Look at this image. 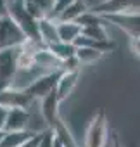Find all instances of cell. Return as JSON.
<instances>
[{
	"instance_id": "1",
	"label": "cell",
	"mask_w": 140,
	"mask_h": 147,
	"mask_svg": "<svg viewBox=\"0 0 140 147\" xmlns=\"http://www.w3.org/2000/svg\"><path fill=\"white\" fill-rule=\"evenodd\" d=\"M107 118L104 109L94 114L85 131V147H106L107 144Z\"/></svg>"
},
{
	"instance_id": "2",
	"label": "cell",
	"mask_w": 140,
	"mask_h": 147,
	"mask_svg": "<svg viewBox=\"0 0 140 147\" xmlns=\"http://www.w3.org/2000/svg\"><path fill=\"white\" fill-rule=\"evenodd\" d=\"M19 52H21V45L0 50V92L7 90L12 83V78L18 71Z\"/></svg>"
},
{
	"instance_id": "3",
	"label": "cell",
	"mask_w": 140,
	"mask_h": 147,
	"mask_svg": "<svg viewBox=\"0 0 140 147\" xmlns=\"http://www.w3.org/2000/svg\"><path fill=\"white\" fill-rule=\"evenodd\" d=\"M24 42H26V36L9 16L0 19V50L19 47Z\"/></svg>"
},
{
	"instance_id": "4",
	"label": "cell",
	"mask_w": 140,
	"mask_h": 147,
	"mask_svg": "<svg viewBox=\"0 0 140 147\" xmlns=\"http://www.w3.org/2000/svg\"><path fill=\"white\" fill-rule=\"evenodd\" d=\"M102 18L107 21V24L109 23L116 24L130 38L140 36V12H118V14H106Z\"/></svg>"
},
{
	"instance_id": "5",
	"label": "cell",
	"mask_w": 140,
	"mask_h": 147,
	"mask_svg": "<svg viewBox=\"0 0 140 147\" xmlns=\"http://www.w3.org/2000/svg\"><path fill=\"white\" fill-rule=\"evenodd\" d=\"M90 11L99 16L118 12H140V0H100Z\"/></svg>"
},
{
	"instance_id": "6",
	"label": "cell",
	"mask_w": 140,
	"mask_h": 147,
	"mask_svg": "<svg viewBox=\"0 0 140 147\" xmlns=\"http://www.w3.org/2000/svg\"><path fill=\"white\" fill-rule=\"evenodd\" d=\"M59 75L61 71H55V73H48V75H43L40 76L30 88L24 90V94L33 99V100H42L43 97H47L48 94H52L55 90V85H57V80H59Z\"/></svg>"
},
{
	"instance_id": "7",
	"label": "cell",
	"mask_w": 140,
	"mask_h": 147,
	"mask_svg": "<svg viewBox=\"0 0 140 147\" xmlns=\"http://www.w3.org/2000/svg\"><path fill=\"white\" fill-rule=\"evenodd\" d=\"M78 80H80V71H61L57 85H55V95L59 104L73 94V90L78 85Z\"/></svg>"
},
{
	"instance_id": "8",
	"label": "cell",
	"mask_w": 140,
	"mask_h": 147,
	"mask_svg": "<svg viewBox=\"0 0 140 147\" xmlns=\"http://www.w3.org/2000/svg\"><path fill=\"white\" fill-rule=\"evenodd\" d=\"M33 66H36L38 69H42L43 73H55L61 71V61L47 49V47H38L33 54Z\"/></svg>"
},
{
	"instance_id": "9",
	"label": "cell",
	"mask_w": 140,
	"mask_h": 147,
	"mask_svg": "<svg viewBox=\"0 0 140 147\" xmlns=\"http://www.w3.org/2000/svg\"><path fill=\"white\" fill-rule=\"evenodd\" d=\"M28 123H30V114L26 109L9 107L4 131H24V130H28Z\"/></svg>"
},
{
	"instance_id": "10",
	"label": "cell",
	"mask_w": 140,
	"mask_h": 147,
	"mask_svg": "<svg viewBox=\"0 0 140 147\" xmlns=\"http://www.w3.org/2000/svg\"><path fill=\"white\" fill-rule=\"evenodd\" d=\"M54 4H55V0H23L24 11L35 21L48 18L50 12H52V9H54Z\"/></svg>"
},
{
	"instance_id": "11",
	"label": "cell",
	"mask_w": 140,
	"mask_h": 147,
	"mask_svg": "<svg viewBox=\"0 0 140 147\" xmlns=\"http://www.w3.org/2000/svg\"><path fill=\"white\" fill-rule=\"evenodd\" d=\"M38 38H40V43L43 47H50L54 43L59 42V35H57V24L55 21L45 18V19H40L38 21Z\"/></svg>"
},
{
	"instance_id": "12",
	"label": "cell",
	"mask_w": 140,
	"mask_h": 147,
	"mask_svg": "<svg viewBox=\"0 0 140 147\" xmlns=\"http://www.w3.org/2000/svg\"><path fill=\"white\" fill-rule=\"evenodd\" d=\"M55 24H57L59 42H64V43H75V40L81 35V26L76 24V23L55 21Z\"/></svg>"
},
{
	"instance_id": "13",
	"label": "cell",
	"mask_w": 140,
	"mask_h": 147,
	"mask_svg": "<svg viewBox=\"0 0 140 147\" xmlns=\"http://www.w3.org/2000/svg\"><path fill=\"white\" fill-rule=\"evenodd\" d=\"M90 7L87 5V2L85 0H73L71 4H69L64 11H62V14L57 18V21H67V23H76V19L81 16V14H85L87 11H88Z\"/></svg>"
},
{
	"instance_id": "14",
	"label": "cell",
	"mask_w": 140,
	"mask_h": 147,
	"mask_svg": "<svg viewBox=\"0 0 140 147\" xmlns=\"http://www.w3.org/2000/svg\"><path fill=\"white\" fill-rule=\"evenodd\" d=\"M33 135H36V133H31L28 130H24V131H4L2 140H0V147H19L26 140H30Z\"/></svg>"
},
{
	"instance_id": "15",
	"label": "cell",
	"mask_w": 140,
	"mask_h": 147,
	"mask_svg": "<svg viewBox=\"0 0 140 147\" xmlns=\"http://www.w3.org/2000/svg\"><path fill=\"white\" fill-rule=\"evenodd\" d=\"M104 55H106L104 52L90 49V47H76V52H75V57L80 62V66L81 64H94V62L100 61Z\"/></svg>"
},
{
	"instance_id": "16",
	"label": "cell",
	"mask_w": 140,
	"mask_h": 147,
	"mask_svg": "<svg viewBox=\"0 0 140 147\" xmlns=\"http://www.w3.org/2000/svg\"><path fill=\"white\" fill-rule=\"evenodd\" d=\"M73 45H75V47H90V49L100 50V52H104V54L112 52V50H114V47H116L111 40H107V42H99V40H90V38H85V36H81V35L75 40V43H73Z\"/></svg>"
},
{
	"instance_id": "17",
	"label": "cell",
	"mask_w": 140,
	"mask_h": 147,
	"mask_svg": "<svg viewBox=\"0 0 140 147\" xmlns=\"http://www.w3.org/2000/svg\"><path fill=\"white\" fill-rule=\"evenodd\" d=\"M47 49H48L61 62L71 59V57H75V52H76V47H75L73 43H64V42H57V43H54V45H50V47H47Z\"/></svg>"
},
{
	"instance_id": "18",
	"label": "cell",
	"mask_w": 140,
	"mask_h": 147,
	"mask_svg": "<svg viewBox=\"0 0 140 147\" xmlns=\"http://www.w3.org/2000/svg\"><path fill=\"white\" fill-rule=\"evenodd\" d=\"M76 24H80L81 28H92V26H107V21L102 16H99L88 9L85 14H81L76 19Z\"/></svg>"
},
{
	"instance_id": "19",
	"label": "cell",
	"mask_w": 140,
	"mask_h": 147,
	"mask_svg": "<svg viewBox=\"0 0 140 147\" xmlns=\"http://www.w3.org/2000/svg\"><path fill=\"white\" fill-rule=\"evenodd\" d=\"M81 36L90 38V40H99V42H107L109 31L107 26H92V28H81Z\"/></svg>"
},
{
	"instance_id": "20",
	"label": "cell",
	"mask_w": 140,
	"mask_h": 147,
	"mask_svg": "<svg viewBox=\"0 0 140 147\" xmlns=\"http://www.w3.org/2000/svg\"><path fill=\"white\" fill-rule=\"evenodd\" d=\"M52 140H54V131L47 128L45 131L40 133V140L36 147H52Z\"/></svg>"
},
{
	"instance_id": "21",
	"label": "cell",
	"mask_w": 140,
	"mask_h": 147,
	"mask_svg": "<svg viewBox=\"0 0 140 147\" xmlns=\"http://www.w3.org/2000/svg\"><path fill=\"white\" fill-rule=\"evenodd\" d=\"M61 71H80V62L76 61V57L62 61L61 62Z\"/></svg>"
},
{
	"instance_id": "22",
	"label": "cell",
	"mask_w": 140,
	"mask_h": 147,
	"mask_svg": "<svg viewBox=\"0 0 140 147\" xmlns=\"http://www.w3.org/2000/svg\"><path fill=\"white\" fill-rule=\"evenodd\" d=\"M130 49H131V52H133V55L140 59V36H135V38H130Z\"/></svg>"
},
{
	"instance_id": "23",
	"label": "cell",
	"mask_w": 140,
	"mask_h": 147,
	"mask_svg": "<svg viewBox=\"0 0 140 147\" xmlns=\"http://www.w3.org/2000/svg\"><path fill=\"white\" fill-rule=\"evenodd\" d=\"M7 113H9V107L0 104V131H4V126H5V119H7Z\"/></svg>"
},
{
	"instance_id": "24",
	"label": "cell",
	"mask_w": 140,
	"mask_h": 147,
	"mask_svg": "<svg viewBox=\"0 0 140 147\" xmlns=\"http://www.w3.org/2000/svg\"><path fill=\"white\" fill-rule=\"evenodd\" d=\"M9 16V0H0V19Z\"/></svg>"
},
{
	"instance_id": "25",
	"label": "cell",
	"mask_w": 140,
	"mask_h": 147,
	"mask_svg": "<svg viewBox=\"0 0 140 147\" xmlns=\"http://www.w3.org/2000/svg\"><path fill=\"white\" fill-rule=\"evenodd\" d=\"M112 147H121V142H119L118 133H112Z\"/></svg>"
},
{
	"instance_id": "26",
	"label": "cell",
	"mask_w": 140,
	"mask_h": 147,
	"mask_svg": "<svg viewBox=\"0 0 140 147\" xmlns=\"http://www.w3.org/2000/svg\"><path fill=\"white\" fill-rule=\"evenodd\" d=\"M52 147H64V145H62V142H61L55 135H54V140H52Z\"/></svg>"
},
{
	"instance_id": "27",
	"label": "cell",
	"mask_w": 140,
	"mask_h": 147,
	"mask_svg": "<svg viewBox=\"0 0 140 147\" xmlns=\"http://www.w3.org/2000/svg\"><path fill=\"white\" fill-rule=\"evenodd\" d=\"M2 135H4V131H0V140H2Z\"/></svg>"
}]
</instances>
